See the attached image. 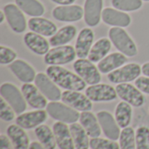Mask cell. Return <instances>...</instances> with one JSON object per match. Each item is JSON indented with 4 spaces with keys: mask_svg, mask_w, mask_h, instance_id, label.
<instances>
[{
    "mask_svg": "<svg viewBox=\"0 0 149 149\" xmlns=\"http://www.w3.org/2000/svg\"><path fill=\"white\" fill-rule=\"evenodd\" d=\"M46 74L54 81V83L70 91H83L86 83L78 75L60 65H49L46 68Z\"/></svg>",
    "mask_w": 149,
    "mask_h": 149,
    "instance_id": "obj_1",
    "label": "cell"
},
{
    "mask_svg": "<svg viewBox=\"0 0 149 149\" xmlns=\"http://www.w3.org/2000/svg\"><path fill=\"white\" fill-rule=\"evenodd\" d=\"M109 39L121 53L127 57H134L138 54V49L128 33L121 27H112L108 31Z\"/></svg>",
    "mask_w": 149,
    "mask_h": 149,
    "instance_id": "obj_2",
    "label": "cell"
},
{
    "mask_svg": "<svg viewBox=\"0 0 149 149\" xmlns=\"http://www.w3.org/2000/svg\"><path fill=\"white\" fill-rule=\"evenodd\" d=\"M46 108L47 113L54 120L64 122L66 124L76 123L79 120L80 113L72 107L67 106L65 103H60L58 101L50 102Z\"/></svg>",
    "mask_w": 149,
    "mask_h": 149,
    "instance_id": "obj_3",
    "label": "cell"
},
{
    "mask_svg": "<svg viewBox=\"0 0 149 149\" xmlns=\"http://www.w3.org/2000/svg\"><path fill=\"white\" fill-rule=\"evenodd\" d=\"M0 94L13 108L16 113H23L27 107L26 100L19 89L11 83H3L0 87Z\"/></svg>",
    "mask_w": 149,
    "mask_h": 149,
    "instance_id": "obj_4",
    "label": "cell"
},
{
    "mask_svg": "<svg viewBox=\"0 0 149 149\" xmlns=\"http://www.w3.org/2000/svg\"><path fill=\"white\" fill-rule=\"evenodd\" d=\"M76 55V50L73 46L60 45L50 49L45 55L44 61L49 65H61L73 61Z\"/></svg>",
    "mask_w": 149,
    "mask_h": 149,
    "instance_id": "obj_5",
    "label": "cell"
},
{
    "mask_svg": "<svg viewBox=\"0 0 149 149\" xmlns=\"http://www.w3.org/2000/svg\"><path fill=\"white\" fill-rule=\"evenodd\" d=\"M73 69L76 73L88 85L99 84L101 80L99 68L92 61L86 58H79L73 64Z\"/></svg>",
    "mask_w": 149,
    "mask_h": 149,
    "instance_id": "obj_6",
    "label": "cell"
},
{
    "mask_svg": "<svg viewBox=\"0 0 149 149\" xmlns=\"http://www.w3.org/2000/svg\"><path fill=\"white\" fill-rule=\"evenodd\" d=\"M141 72L142 71L140 65L136 63H130L108 73L107 79L113 84L128 83L136 80Z\"/></svg>",
    "mask_w": 149,
    "mask_h": 149,
    "instance_id": "obj_7",
    "label": "cell"
},
{
    "mask_svg": "<svg viewBox=\"0 0 149 149\" xmlns=\"http://www.w3.org/2000/svg\"><path fill=\"white\" fill-rule=\"evenodd\" d=\"M3 10L10 27L14 32L22 33L26 30L27 23L25 17L17 4L8 3L4 5Z\"/></svg>",
    "mask_w": 149,
    "mask_h": 149,
    "instance_id": "obj_8",
    "label": "cell"
},
{
    "mask_svg": "<svg viewBox=\"0 0 149 149\" xmlns=\"http://www.w3.org/2000/svg\"><path fill=\"white\" fill-rule=\"evenodd\" d=\"M116 92L118 96L123 100L130 104L134 107H140L144 105L145 98L142 92L140 91L136 86L128 84L121 83L116 86Z\"/></svg>",
    "mask_w": 149,
    "mask_h": 149,
    "instance_id": "obj_9",
    "label": "cell"
},
{
    "mask_svg": "<svg viewBox=\"0 0 149 149\" xmlns=\"http://www.w3.org/2000/svg\"><path fill=\"white\" fill-rule=\"evenodd\" d=\"M35 85L47 100L58 101L61 99L62 93L60 89L47 74L43 72L38 73L35 79Z\"/></svg>",
    "mask_w": 149,
    "mask_h": 149,
    "instance_id": "obj_10",
    "label": "cell"
},
{
    "mask_svg": "<svg viewBox=\"0 0 149 149\" xmlns=\"http://www.w3.org/2000/svg\"><path fill=\"white\" fill-rule=\"evenodd\" d=\"M86 95L94 102H108L117 99V92L107 84H96L86 89Z\"/></svg>",
    "mask_w": 149,
    "mask_h": 149,
    "instance_id": "obj_11",
    "label": "cell"
},
{
    "mask_svg": "<svg viewBox=\"0 0 149 149\" xmlns=\"http://www.w3.org/2000/svg\"><path fill=\"white\" fill-rule=\"evenodd\" d=\"M61 100L63 103L72 107L73 109L80 112L91 111L93 108L92 100L86 95L78 92V91H70L66 90L63 92Z\"/></svg>",
    "mask_w": 149,
    "mask_h": 149,
    "instance_id": "obj_12",
    "label": "cell"
},
{
    "mask_svg": "<svg viewBox=\"0 0 149 149\" xmlns=\"http://www.w3.org/2000/svg\"><path fill=\"white\" fill-rule=\"evenodd\" d=\"M84 10L77 4L59 5L52 10V17L61 22H77L82 19Z\"/></svg>",
    "mask_w": 149,
    "mask_h": 149,
    "instance_id": "obj_13",
    "label": "cell"
},
{
    "mask_svg": "<svg viewBox=\"0 0 149 149\" xmlns=\"http://www.w3.org/2000/svg\"><path fill=\"white\" fill-rule=\"evenodd\" d=\"M21 92L27 104L34 109H44L47 107V99L38 90V88L31 83H24L21 87Z\"/></svg>",
    "mask_w": 149,
    "mask_h": 149,
    "instance_id": "obj_14",
    "label": "cell"
},
{
    "mask_svg": "<svg viewBox=\"0 0 149 149\" xmlns=\"http://www.w3.org/2000/svg\"><path fill=\"white\" fill-rule=\"evenodd\" d=\"M98 120L104 134L112 141H117L120 139V130L115 118L107 111H100L97 114Z\"/></svg>",
    "mask_w": 149,
    "mask_h": 149,
    "instance_id": "obj_15",
    "label": "cell"
},
{
    "mask_svg": "<svg viewBox=\"0 0 149 149\" xmlns=\"http://www.w3.org/2000/svg\"><path fill=\"white\" fill-rule=\"evenodd\" d=\"M47 114L43 109L21 113L16 118V124L26 130L36 128L46 120Z\"/></svg>",
    "mask_w": 149,
    "mask_h": 149,
    "instance_id": "obj_16",
    "label": "cell"
},
{
    "mask_svg": "<svg viewBox=\"0 0 149 149\" xmlns=\"http://www.w3.org/2000/svg\"><path fill=\"white\" fill-rule=\"evenodd\" d=\"M103 0H86L84 5V19L90 27L97 26L102 17Z\"/></svg>",
    "mask_w": 149,
    "mask_h": 149,
    "instance_id": "obj_17",
    "label": "cell"
},
{
    "mask_svg": "<svg viewBox=\"0 0 149 149\" xmlns=\"http://www.w3.org/2000/svg\"><path fill=\"white\" fill-rule=\"evenodd\" d=\"M103 22L113 27H127L131 24V17L121 10L110 7L105 8L101 17Z\"/></svg>",
    "mask_w": 149,
    "mask_h": 149,
    "instance_id": "obj_18",
    "label": "cell"
},
{
    "mask_svg": "<svg viewBox=\"0 0 149 149\" xmlns=\"http://www.w3.org/2000/svg\"><path fill=\"white\" fill-rule=\"evenodd\" d=\"M94 39V33L90 28H83L77 38L75 50L78 58H86L88 57Z\"/></svg>",
    "mask_w": 149,
    "mask_h": 149,
    "instance_id": "obj_19",
    "label": "cell"
},
{
    "mask_svg": "<svg viewBox=\"0 0 149 149\" xmlns=\"http://www.w3.org/2000/svg\"><path fill=\"white\" fill-rule=\"evenodd\" d=\"M52 131L55 135L57 146L59 149H75L70 127L66 123L58 121L53 124Z\"/></svg>",
    "mask_w": 149,
    "mask_h": 149,
    "instance_id": "obj_20",
    "label": "cell"
},
{
    "mask_svg": "<svg viewBox=\"0 0 149 149\" xmlns=\"http://www.w3.org/2000/svg\"><path fill=\"white\" fill-rule=\"evenodd\" d=\"M24 42L25 45L37 55H45L49 51L50 42H48L42 35L36 32L30 31L24 36Z\"/></svg>",
    "mask_w": 149,
    "mask_h": 149,
    "instance_id": "obj_21",
    "label": "cell"
},
{
    "mask_svg": "<svg viewBox=\"0 0 149 149\" xmlns=\"http://www.w3.org/2000/svg\"><path fill=\"white\" fill-rule=\"evenodd\" d=\"M10 70L12 73L24 83H31L35 81L36 72L32 66H31L27 62L22 59H17L12 62L10 65Z\"/></svg>",
    "mask_w": 149,
    "mask_h": 149,
    "instance_id": "obj_22",
    "label": "cell"
},
{
    "mask_svg": "<svg viewBox=\"0 0 149 149\" xmlns=\"http://www.w3.org/2000/svg\"><path fill=\"white\" fill-rule=\"evenodd\" d=\"M28 27L31 31L45 37H52L58 31L57 25L53 22L40 17L30 18Z\"/></svg>",
    "mask_w": 149,
    "mask_h": 149,
    "instance_id": "obj_23",
    "label": "cell"
},
{
    "mask_svg": "<svg viewBox=\"0 0 149 149\" xmlns=\"http://www.w3.org/2000/svg\"><path fill=\"white\" fill-rule=\"evenodd\" d=\"M6 133L14 149H29L30 140L24 128L17 124H12L7 127Z\"/></svg>",
    "mask_w": 149,
    "mask_h": 149,
    "instance_id": "obj_24",
    "label": "cell"
},
{
    "mask_svg": "<svg viewBox=\"0 0 149 149\" xmlns=\"http://www.w3.org/2000/svg\"><path fill=\"white\" fill-rule=\"evenodd\" d=\"M127 61V58H126V55L121 52H113L101 59L98 64V68L100 72L104 74L110 73L121 67Z\"/></svg>",
    "mask_w": 149,
    "mask_h": 149,
    "instance_id": "obj_25",
    "label": "cell"
},
{
    "mask_svg": "<svg viewBox=\"0 0 149 149\" xmlns=\"http://www.w3.org/2000/svg\"><path fill=\"white\" fill-rule=\"evenodd\" d=\"M79 122L89 137L98 138L101 134V127L98 118L90 111L82 112L79 116Z\"/></svg>",
    "mask_w": 149,
    "mask_h": 149,
    "instance_id": "obj_26",
    "label": "cell"
},
{
    "mask_svg": "<svg viewBox=\"0 0 149 149\" xmlns=\"http://www.w3.org/2000/svg\"><path fill=\"white\" fill-rule=\"evenodd\" d=\"M77 35V28L74 25L69 24L61 27L58 31L50 38V45L52 47L65 45L71 42Z\"/></svg>",
    "mask_w": 149,
    "mask_h": 149,
    "instance_id": "obj_27",
    "label": "cell"
},
{
    "mask_svg": "<svg viewBox=\"0 0 149 149\" xmlns=\"http://www.w3.org/2000/svg\"><path fill=\"white\" fill-rule=\"evenodd\" d=\"M111 40L107 38H102L95 42L91 48L88 55V59L93 63H98L103 59L111 50Z\"/></svg>",
    "mask_w": 149,
    "mask_h": 149,
    "instance_id": "obj_28",
    "label": "cell"
},
{
    "mask_svg": "<svg viewBox=\"0 0 149 149\" xmlns=\"http://www.w3.org/2000/svg\"><path fill=\"white\" fill-rule=\"evenodd\" d=\"M71 134L76 149H88L90 147L89 135L81 124L72 123L70 126Z\"/></svg>",
    "mask_w": 149,
    "mask_h": 149,
    "instance_id": "obj_29",
    "label": "cell"
},
{
    "mask_svg": "<svg viewBox=\"0 0 149 149\" xmlns=\"http://www.w3.org/2000/svg\"><path fill=\"white\" fill-rule=\"evenodd\" d=\"M114 116L120 127H127L131 123L133 116V109L131 105L126 101L120 102L115 108Z\"/></svg>",
    "mask_w": 149,
    "mask_h": 149,
    "instance_id": "obj_30",
    "label": "cell"
},
{
    "mask_svg": "<svg viewBox=\"0 0 149 149\" xmlns=\"http://www.w3.org/2000/svg\"><path fill=\"white\" fill-rule=\"evenodd\" d=\"M35 134L42 144V146L46 149L56 148V139L53 131L46 125H40L35 128Z\"/></svg>",
    "mask_w": 149,
    "mask_h": 149,
    "instance_id": "obj_31",
    "label": "cell"
},
{
    "mask_svg": "<svg viewBox=\"0 0 149 149\" xmlns=\"http://www.w3.org/2000/svg\"><path fill=\"white\" fill-rule=\"evenodd\" d=\"M16 4L25 14L35 17L45 13V7L38 0H15Z\"/></svg>",
    "mask_w": 149,
    "mask_h": 149,
    "instance_id": "obj_32",
    "label": "cell"
},
{
    "mask_svg": "<svg viewBox=\"0 0 149 149\" xmlns=\"http://www.w3.org/2000/svg\"><path fill=\"white\" fill-rule=\"evenodd\" d=\"M120 149H136L135 132L133 127H127L122 129L120 135Z\"/></svg>",
    "mask_w": 149,
    "mask_h": 149,
    "instance_id": "obj_33",
    "label": "cell"
},
{
    "mask_svg": "<svg viewBox=\"0 0 149 149\" xmlns=\"http://www.w3.org/2000/svg\"><path fill=\"white\" fill-rule=\"evenodd\" d=\"M112 4L121 11H134L141 8L142 0H112Z\"/></svg>",
    "mask_w": 149,
    "mask_h": 149,
    "instance_id": "obj_34",
    "label": "cell"
},
{
    "mask_svg": "<svg viewBox=\"0 0 149 149\" xmlns=\"http://www.w3.org/2000/svg\"><path fill=\"white\" fill-rule=\"evenodd\" d=\"M136 149H149V127L141 126L135 132Z\"/></svg>",
    "mask_w": 149,
    "mask_h": 149,
    "instance_id": "obj_35",
    "label": "cell"
},
{
    "mask_svg": "<svg viewBox=\"0 0 149 149\" xmlns=\"http://www.w3.org/2000/svg\"><path fill=\"white\" fill-rule=\"evenodd\" d=\"M90 147L92 149H120L115 141L106 140L100 137L92 138L90 141Z\"/></svg>",
    "mask_w": 149,
    "mask_h": 149,
    "instance_id": "obj_36",
    "label": "cell"
},
{
    "mask_svg": "<svg viewBox=\"0 0 149 149\" xmlns=\"http://www.w3.org/2000/svg\"><path fill=\"white\" fill-rule=\"evenodd\" d=\"M15 111L13 108L6 102L3 98L0 99V118L2 120L10 122L14 120Z\"/></svg>",
    "mask_w": 149,
    "mask_h": 149,
    "instance_id": "obj_37",
    "label": "cell"
},
{
    "mask_svg": "<svg viewBox=\"0 0 149 149\" xmlns=\"http://www.w3.org/2000/svg\"><path fill=\"white\" fill-rule=\"evenodd\" d=\"M17 58V53L10 48L1 45L0 47V64L4 65L11 64L15 61Z\"/></svg>",
    "mask_w": 149,
    "mask_h": 149,
    "instance_id": "obj_38",
    "label": "cell"
},
{
    "mask_svg": "<svg viewBox=\"0 0 149 149\" xmlns=\"http://www.w3.org/2000/svg\"><path fill=\"white\" fill-rule=\"evenodd\" d=\"M134 85L142 93H145L147 94H149V77H147V76L141 77L140 76L135 80Z\"/></svg>",
    "mask_w": 149,
    "mask_h": 149,
    "instance_id": "obj_39",
    "label": "cell"
},
{
    "mask_svg": "<svg viewBox=\"0 0 149 149\" xmlns=\"http://www.w3.org/2000/svg\"><path fill=\"white\" fill-rule=\"evenodd\" d=\"M10 142L9 137L2 134L0 136V149H13Z\"/></svg>",
    "mask_w": 149,
    "mask_h": 149,
    "instance_id": "obj_40",
    "label": "cell"
},
{
    "mask_svg": "<svg viewBox=\"0 0 149 149\" xmlns=\"http://www.w3.org/2000/svg\"><path fill=\"white\" fill-rule=\"evenodd\" d=\"M51 1L60 5H70L72 4L76 0H51Z\"/></svg>",
    "mask_w": 149,
    "mask_h": 149,
    "instance_id": "obj_41",
    "label": "cell"
},
{
    "mask_svg": "<svg viewBox=\"0 0 149 149\" xmlns=\"http://www.w3.org/2000/svg\"><path fill=\"white\" fill-rule=\"evenodd\" d=\"M141 71H142V73L147 76V77H149V62H147L145 64L142 65L141 66Z\"/></svg>",
    "mask_w": 149,
    "mask_h": 149,
    "instance_id": "obj_42",
    "label": "cell"
},
{
    "mask_svg": "<svg viewBox=\"0 0 149 149\" xmlns=\"http://www.w3.org/2000/svg\"><path fill=\"white\" fill-rule=\"evenodd\" d=\"M29 149H46V148H45L42 146V144H41V143H38V142L34 141V142H31V143Z\"/></svg>",
    "mask_w": 149,
    "mask_h": 149,
    "instance_id": "obj_43",
    "label": "cell"
},
{
    "mask_svg": "<svg viewBox=\"0 0 149 149\" xmlns=\"http://www.w3.org/2000/svg\"><path fill=\"white\" fill-rule=\"evenodd\" d=\"M4 18H6V17H5V14L3 12V11H0V24H2L3 22Z\"/></svg>",
    "mask_w": 149,
    "mask_h": 149,
    "instance_id": "obj_44",
    "label": "cell"
},
{
    "mask_svg": "<svg viewBox=\"0 0 149 149\" xmlns=\"http://www.w3.org/2000/svg\"><path fill=\"white\" fill-rule=\"evenodd\" d=\"M142 1H144V2H149V0H142Z\"/></svg>",
    "mask_w": 149,
    "mask_h": 149,
    "instance_id": "obj_45",
    "label": "cell"
}]
</instances>
